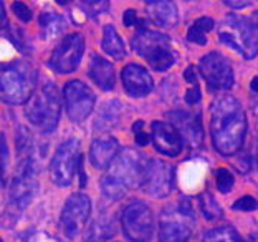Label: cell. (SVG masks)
<instances>
[{"label": "cell", "instance_id": "cell-12", "mask_svg": "<svg viewBox=\"0 0 258 242\" xmlns=\"http://www.w3.org/2000/svg\"><path fill=\"white\" fill-rule=\"evenodd\" d=\"M201 75L212 90H227L233 85V70L228 58L219 52H210L199 63Z\"/></svg>", "mask_w": 258, "mask_h": 242}, {"label": "cell", "instance_id": "cell-38", "mask_svg": "<svg viewBox=\"0 0 258 242\" xmlns=\"http://www.w3.org/2000/svg\"><path fill=\"white\" fill-rule=\"evenodd\" d=\"M250 88H251V91H253V93H258V76H255V78L251 80Z\"/></svg>", "mask_w": 258, "mask_h": 242}, {"label": "cell", "instance_id": "cell-37", "mask_svg": "<svg viewBox=\"0 0 258 242\" xmlns=\"http://www.w3.org/2000/svg\"><path fill=\"white\" fill-rule=\"evenodd\" d=\"M225 5H228V7H233V9H242V7H247V5H250V2H232V0H225Z\"/></svg>", "mask_w": 258, "mask_h": 242}, {"label": "cell", "instance_id": "cell-35", "mask_svg": "<svg viewBox=\"0 0 258 242\" xmlns=\"http://www.w3.org/2000/svg\"><path fill=\"white\" fill-rule=\"evenodd\" d=\"M7 156H9L7 143H5V136L2 134V174H5V168H7Z\"/></svg>", "mask_w": 258, "mask_h": 242}, {"label": "cell", "instance_id": "cell-6", "mask_svg": "<svg viewBox=\"0 0 258 242\" xmlns=\"http://www.w3.org/2000/svg\"><path fill=\"white\" fill-rule=\"evenodd\" d=\"M133 49L139 57L148 60V63L157 72H166L174 65L175 58L171 50V40L167 35L141 28L133 37Z\"/></svg>", "mask_w": 258, "mask_h": 242}, {"label": "cell", "instance_id": "cell-25", "mask_svg": "<svg viewBox=\"0 0 258 242\" xmlns=\"http://www.w3.org/2000/svg\"><path fill=\"white\" fill-rule=\"evenodd\" d=\"M204 242H243L238 232L230 226L210 229L204 234Z\"/></svg>", "mask_w": 258, "mask_h": 242}, {"label": "cell", "instance_id": "cell-22", "mask_svg": "<svg viewBox=\"0 0 258 242\" xmlns=\"http://www.w3.org/2000/svg\"><path fill=\"white\" fill-rule=\"evenodd\" d=\"M103 50L108 53L109 57H113L114 60H122L126 57V46L119 33L116 32L114 27L106 25L103 28V42H101Z\"/></svg>", "mask_w": 258, "mask_h": 242}, {"label": "cell", "instance_id": "cell-11", "mask_svg": "<svg viewBox=\"0 0 258 242\" xmlns=\"http://www.w3.org/2000/svg\"><path fill=\"white\" fill-rule=\"evenodd\" d=\"M63 98L67 115L73 123L86 120L93 111V106H95L96 102L95 93L80 80H70L63 86Z\"/></svg>", "mask_w": 258, "mask_h": 242}, {"label": "cell", "instance_id": "cell-20", "mask_svg": "<svg viewBox=\"0 0 258 242\" xmlns=\"http://www.w3.org/2000/svg\"><path fill=\"white\" fill-rule=\"evenodd\" d=\"M146 5H148L149 19L157 27L172 28L177 25L179 14L174 2H169V0H149Z\"/></svg>", "mask_w": 258, "mask_h": 242}, {"label": "cell", "instance_id": "cell-23", "mask_svg": "<svg viewBox=\"0 0 258 242\" xmlns=\"http://www.w3.org/2000/svg\"><path fill=\"white\" fill-rule=\"evenodd\" d=\"M212 28H214V19H210V17H202V19L196 20L190 25L189 32H187V40L192 43L205 45L207 43L205 33L210 32Z\"/></svg>", "mask_w": 258, "mask_h": 242}, {"label": "cell", "instance_id": "cell-30", "mask_svg": "<svg viewBox=\"0 0 258 242\" xmlns=\"http://www.w3.org/2000/svg\"><path fill=\"white\" fill-rule=\"evenodd\" d=\"M122 22H124L126 27H138V30H141V28H146L144 27V20H141L136 10L134 9H127L124 12V17H122Z\"/></svg>", "mask_w": 258, "mask_h": 242}, {"label": "cell", "instance_id": "cell-1", "mask_svg": "<svg viewBox=\"0 0 258 242\" xmlns=\"http://www.w3.org/2000/svg\"><path fill=\"white\" fill-rule=\"evenodd\" d=\"M210 134L214 148L222 156H233L242 148L247 133V116L232 95H220L210 106Z\"/></svg>", "mask_w": 258, "mask_h": 242}, {"label": "cell", "instance_id": "cell-3", "mask_svg": "<svg viewBox=\"0 0 258 242\" xmlns=\"http://www.w3.org/2000/svg\"><path fill=\"white\" fill-rule=\"evenodd\" d=\"M219 40L251 60L258 53V15H227L222 22Z\"/></svg>", "mask_w": 258, "mask_h": 242}, {"label": "cell", "instance_id": "cell-28", "mask_svg": "<svg viewBox=\"0 0 258 242\" xmlns=\"http://www.w3.org/2000/svg\"><path fill=\"white\" fill-rule=\"evenodd\" d=\"M215 181H217V189L222 194H227L230 192L235 178H233V174L227 168H220L215 171Z\"/></svg>", "mask_w": 258, "mask_h": 242}, {"label": "cell", "instance_id": "cell-10", "mask_svg": "<svg viewBox=\"0 0 258 242\" xmlns=\"http://www.w3.org/2000/svg\"><path fill=\"white\" fill-rule=\"evenodd\" d=\"M91 214V201L83 192L72 194L64 203L60 216V227L67 237L73 239L86 227Z\"/></svg>", "mask_w": 258, "mask_h": 242}, {"label": "cell", "instance_id": "cell-24", "mask_svg": "<svg viewBox=\"0 0 258 242\" xmlns=\"http://www.w3.org/2000/svg\"><path fill=\"white\" fill-rule=\"evenodd\" d=\"M199 208H201L205 219L209 221H217L224 216V211H222L220 204L217 203V199L210 192H202L199 196Z\"/></svg>", "mask_w": 258, "mask_h": 242}, {"label": "cell", "instance_id": "cell-17", "mask_svg": "<svg viewBox=\"0 0 258 242\" xmlns=\"http://www.w3.org/2000/svg\"><path fill=\"white\" fill-rule=\"evenodd\" d=\"M122 78V85H124L127 95L131 96H146L149 95L154 88V81H152V76L144 67H141L138 63H129L122 68L121 73Z\"/></svg>", "mask_w": 258, "mask_h": 242}, {"label": "cell", "instance_id": "cell-7", "mask_svg": "<svg viewBox=\"0 0 258 242\" xmlns=\"http://www.w3.org/2000/svg\"><path fill=\"white\" fill-rule=\"evenodd\" d=\"M194 212L187 199H180L177 206H171L162 212L159 240L161 242H189L194 229Z\"/></svg>", "mask_w": 258, "mask_h": 242}, {"label": "cell", "instance_id": "cell-34", "mask_svg": "<svg viewBox=\"0 0 258 242\" xmlns=\"http://www.w3.org/2000/svg\"><path fill=\"white\" fill-rule=\"evenodd\" d=\"M201 98H202V95H201V88H199V85L190 86L189 90H187V93H185V102L189 105L199 103V102H201Z\"/></svg>", "mask_w": 258, "mask_h": 242}, {"label": "cell", "instance_id": "cell-13", "mask_svg": "<svg viewBox=\"0 0 258 242\" xmlns=\"http://www.w3.org/2000/svg\"><path fill=\"white\" fill-rule=\"evenodd\" d=\"M35 173H37V166H35L33 159L25 158L23 163L20 164L19 173H17V176L10 184L9 203L14 204L15 208L25 209L33 199L38 187V182L35 181Z\"/></svg>", "mask_w": 258, "mask_h": 242}, {"label": "cell", "instance_id": "cell-27", "mask_svg": "<svg viewBox=\"0 0 258 242\" xmlns=\"http://www.w3.org/2000/svg\"><path fill=\"white\" fill-rule=\"evenodd\" d=\"M111 235H113V229H111L109 222L98 219L91 226L90 231H88L85 242H104L106 239H109Z\"/></svg>", "mask_w": 258, "mask_h": 242}, {"label": "cell", "instance_id": "cell-33", "mask_svg": "<svg viewBox=\"0 0 258 242\" xmlns=\"http://www.w3.org/2000/svg\"><path fill=\"white\" fill-rule=\"evenodd\" d=\"M143 128H144L143 121H136L133 125V131H134V136H136V143L141 144V146H146L149 143V136H148V133H146Z\"/></svg>", "mask_w": 258, "mask_h": 242}, {"label": "cell", "instance_id": "cell-4", "mask_svg": "<svg viewBox=\"0 0 258 242\" xmlns=\"http://www.w3.org/2000/svg\"><path fill=\"white\" fill-rule=\"evenodd\" d=\"M2 100L10 105L28 103L37 86V72L27 62H12L2 67Z\"/></svg>", "mask_w": 258, "mask_h": 242}, {"label": "cell", "instance_id": "cell-2", "mask_svg": "<svg viewBox=\"0 0 258 242\" xmlns=\"http://www.w3.org/2000/svg\"><path fill=\"white\" fill-rule=\"evenodd\" d=\"M148 161L136 150H124L113 161V166L101 178V192L111 201H119L129 189L143 186L144 171Z\"/></svg>", "mask_w": 258, "mask_h": 242}, {"label": "cell", "instance_id": "cell-19", "mask_svg": "<svg viewBox=\"0 0 258 242\" xmlns=\"http://www.w3.org/2000/svg\"><path fill=\"white\" fill-rule=\"evenodd\" d=\"M116 153H118V139L113 136H101L96 138L90 148V163L93 168L104 169L108 168L111 161H114Z\"/></svg>", "mask_w": 258, "mask_h": 242}, {"label": "cell", "instance_id": "cell-9", "mask_svg": "<svg viewBox=\"0 0 258 242\" xmlns=\"http://www.w3.org/2000/svg\"><path fill=\"white\" fill-rule=\"evenodd\" d=\"M122 231L126 237L133 242H148L154 232V217L148 204L141 201H131L121 217Z\"/></svg>", "mask_w": 258, "mask_h": 242}, {"label": "cell", "instance_id": "cell-15", "mask_svg": "<svg viewBox=\"0 0 258 242\" xmlns=\"http://www.w3.org/2000/svg\"><path fill=\"white\" fill-rule=\"evenodd\" d=\"M174 166L162 159H149L144 171L143 189L154 198H166L172 189Z\"/></svg>", "mask_w": 258, "mask_h": 242}, {"label": "cell", "instance_id": "cell-39", "mask_svg": "<svg viewBox=\"0 0 258 242\" xmlns=\"http://www.w3.org/2000/svg\"><path fill=\"white\" fill-rule=\"evenodd\" d=\"M248 242H258V232H253L248 237Z\"/></svg>", "mask_w": 258, "mask_h": 242}, {"label": "cell", "instance_id": "cell-26", "mask_svg": "<svg viewBox=\"0 0 258 242\" xmlns=\"http://www.w3.org/2000/svg\"><path fill=\"white\" fill-rule=\"evenodd\" d=\"M64 20L60 15L56 14H42L40 15V23L43 27L45 37L46 38H53L64 28Z\"/></svg>", "mask_w": 258, "mask_h": 242}, {"label": "cell", "instance_id": "cell-36", "mask_svg": "<svg viewBox=\"0 0 258 242\" xmlns=\"http://www.w3.org/2000/svg\"><path fill=\"white\" fill-rule=\"evenodd\" d=\"M184 78L189 81V83L194 86V85H199L197 83V78H196V75H194V67H189L185 70V73H184Z\"/></svg>", "mask_w": 258, "mask_h": 242}, {"label": "cell", "instance_id": "cell-21", "mask_svg": "<svg viewBox=\"0 0 258 242\" xmlns=\"http://www.w3.org/2000/svg\"><path fill=\"white\" fill-rule=\"evenodd\" d=\"M88 75H90V78L104 91H109L114 88V81H116L114 67H113V63L104 60L103 57H98V55L93 57L90 68H88Z\"/></svg>", "mask_w": 258, "mask_h": 242}, {"label": "cell", "instance_id": "cell-16", "mask_svg": "<svg viewBox=\"0 0 258 242\" xmlns=\"http://www.w3.org/2000/svg\"><path fill=\"white\" fill-rule=\"evenodd\" d=\"M151 126H152V144H154L156 151L171 158L180 155V151L184 148V138L180 136V133L172 123L154 121Z\"/></svg>", "mask_w": 258, "mask_h": 242}, {"label": "cell", "instance_id": "cell-18", "mask_svg": "<svg viewBox=\"0 0 258 242\" xmlns=\"http://www.w3.org/2000/svg\"><path fill=\"white\" fill-rule=\"evenodd\" d=\"M171 121L174 126H177V131L185 141H189L192 146L201 144L204 134L199 116L189 113V111H172Z\"/></svg>", "mask_w": 258, "mask_h": 242}, {"label": "cell", "instance_id": "cell-14", "mask_svg": "<svg viewBox=\"0 0 258 242\" xmlns=\"http://www.w3.org/2000/svg\"><path fill=\"white\" fill-rule=\"evenodd\" d=\"M85 50V40L80 33L67 35L56 46L48 65L58 73H72L78 68Z\"/></svg>", "mask_w": 258, "mask_h": 242}, {"label": "cell", "instance_id": "cell-29", "mask_svg": "<svg viewBox=\"0 0 258 242\" xmlns=\"http://www.w3.org/2000/svg\"><path fill=\"white\" fill-rule=\"evenodd\" d=\"M80 7H83V10L90 15H98L101 12H106L109 4L108 2H80Z\"/></svg>", "mask_w": 258, "mask_h": 242}, {"label": "cell", "instance_id": "cell-5", "mask_svg": "<svg viewBox=\"0 0 258 242\" xmlns=\"http://www.w3.org/2000/svg\"><path fill=\"white\" fill-rule=\"evenodd\" d=\"M60 93L53 83H46L37 90L25 105V115L33 126L42 131H53L60 120Z\"/></svg>", "mask_w": 258, "mask_h": 242}, {"label": "cell", "instance_id": "cell-31", "mask_svg": "<svg viewBox=\"0 0 258 242\" xmlns=\"http://www.w3.org/2000/svg\"><path fill=\"white\" fill-rule=\"evenodd\" d=\"M233 209H237V211H253L258 208V203H256V199L255 198H251V196H243V198H240L238 201H235L232 206Z\"/></svg>", "mask_w": 258, "mask_h": 242}, {"label": "cell", "instance_id": "cell-32", "mask_svg": "<svg viewBox=\"0 0 258 242\" xmlns=\"http://www.w3.org/2000/svg\"><path fill=\"white\" fill-rule=\"evenodd\" d=\"M12 10H14V14L19 17V20H22V22H30L32 20V10L28 9L25 4L14 2L12 4Z\"/></svg>", "mask_w": 258, "mask_h": 242}, {"label": "cell", "instance_id": "cell-8", "mask_svg": "<svg viewBox=\"0 0 258 242\" xmlns=\"http://www.w3.org/2000/svg\"><path fill=\"white\" fill-rule=\"evenodd\" d=\"M81 151L80 141L75 138L67 139L58 146L50 163V178L56 186L67 187L73 182L76 173L80 169Z\"/></svg>", "mask_w": 258, "mask_h": 242}]
</instances>
